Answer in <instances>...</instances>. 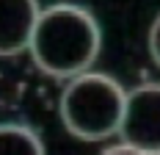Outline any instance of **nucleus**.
I'll list each match as a JSON object with an SVG mask.
<instances>
[{
  "instance_id": "nucleus-1",
  "label": "nucleus",
  "mask_w": 160,
  "mask_h": 155,
  "mask_svg": "<svg viewBox=\"0 0 160 155\" xmlns=\"http://www.w3.org/2000/svg\"><path fill=\"white\" fill-rule=\"evenodd\" d=\"M99 50L102 28L97 17L78 3H55L42 8L28 42L33 64L52 78H72L91 69Z\"/></svg>"
},
{
  "instance_id": "nucleus-2",
  "label": "nucleus",
  "mask_w": 160,
  "mask_h": 155,
  "mask_svg": "<svg viewBox=\"0 0 160 155\" xmlns=\"http://www.w3.org/2000/svg\"><path fill=\"white\" fill-rule=\"evenodd\" d=\"M127 92L108 72L86 69L66 78L61 92V119L72 136L83 141H105L119 133Z\"/></svg>"
},
{
  "instance_id": "nucleus-3",
  "label": "nucleus",
  "mask_w": 160,
  "mask_h": 155,
  "mask_svg": "<svg viewBox=\"0 0 160 155\" xmlns=\"http://www.w3.org/2000/svg\"><path fill=\"white\" fill-rule=\"evenodd\" d=\"M119 136L132 147L160 152V83H141L127 92Z\"/></svg>"
},
{
  "instance_id": "nucleus-4",
  "label": "nucleus",
  "mask_w": 160,
  "mask_h": 155,
  "mask_svg": "<svg viewBox=\"0 0 160 155\" xmlns=\"http://www.w3.org/2000/svg\"><path fill=\"white\" fill-rule=\"evenodd\" d=\"M39 11H42L39 0H0V56L3 58H11L28 50Z\"/></svg>"
},
{
  "instance_id": "nucleus-5",
  "label": "nucleus",
  "mask_w": 160,
  "mask_h": 155,
  "mask_svg": "<svg viewBox=\"0 0 160 155\" xmlns=\"http://www.w3.org/2000/svg\"><path fill=\"white\" fill-rule=\"evenodd\" d=\"M0 155H47V150L31 125L0 122Z\"/></svg>"
},
{
  "instance_id": "nucleus-6",
  "label": "nucleus",
  "mask_w": 160,
  "mask_h": 155,
  "mask_svg": "<svg viewBox=\"0 0 160 155\" xmlns=\"http://www.w3.org/2000/svg\"><path fill=\"white\" fill-rule=\"evenodd\" d=\"M99 155H160V152H149V150H141V147H132V144H127V141H122V144L105 147Z\"/></svg>"
},
{
  "instance_id": "nucleus-7",
  "label": "nucleus",
  "mask_w": 160,
  "mask_h": 155,
  "mask_svg": "<svg viewBox=\"0 0 160 155\" xmlns=\"http://www.w3.org/2000/svg\"><path fill=\"white\" fill-rule=\"evenodd\" d=\"M149 53H152L155 64L160 67V14L155 17V22L149 25Z\"/></svg>"
}]
</instances>
